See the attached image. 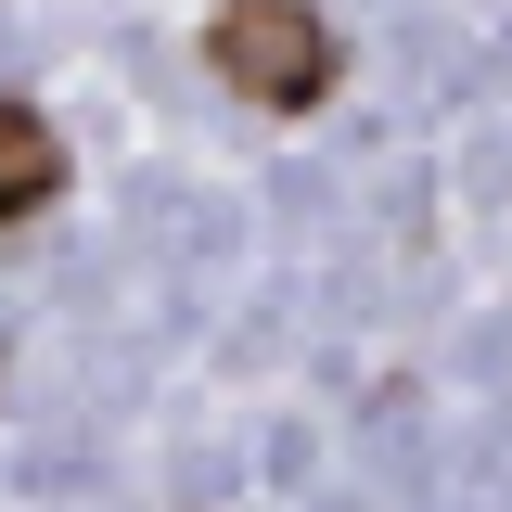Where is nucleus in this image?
Returning <instances> with one entry per match:
<instances>
[{"label": "nucleus", "mask_w": 512, "mask_h": 512, "mask_svg": "<svg viewBox=\"0 0 512 512\" xmlns=\"http://www.w3.org/2000/svg\"><path fill=\"white\" fill-rule=\"evenodd\" d=\"M205 52H218V77H231L244 103H269V116H295V103L333 90V26H320L308 0H218Z\"/></svg>", "instance_id": "f257e3e1"}, {"label": "nucleus", "mask_w": 512, "mask_h": 512, "mask_svg": "<svg viewBox=\"0 0 512 512\" xmlns=\"http://www.w3.org/2000/svg\"><path fill=\"white\" fill-rule=\"evenodd\" d=\"M52 180H64V141H52V116H39V103H0V218L52 205Z\"/></svg>", "instance_id": "f03ea898"}]
</instances>
